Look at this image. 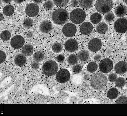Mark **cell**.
<instances>
[{
  "label": "cell",
  "mask_w": 127,
  "mask_h": 116,
  "mask_svg": "<svg viewBox=\"0 0 127 116\" xmlns=\"http://www.w3.org/2000/svg\"><path fill=\"white\" fill-rule=\"evenodd\" d=\"M125 83H126V81H125V79L123 78V77H117V79H116V81H115V85H116V87H119V88H121V87H123L124 85H125Z\"/></svg>",
  "instance_id": "cell-31"
},
{
  "label": "cell",
  "mask_w": 127,
  "mask_h": 116,
  "mask_svg": "<svg viewBox=\"0 0 127 116\" xmlns=\"http://www.w3.org/2000/svg\"><path fill=\"white\" fill-rule=\"evenodd\" d=\"M101 47H102V42H101V40L100 39H98V38H93V39H91L90 41H89V43H88V49L90 50V51H92V52H97V51H99L100 49H101Z\"/></svg>",
  "instance_id": "cell-12"
},
{
  "label": "cell",
  "mask_w": 127,
  "mask_h": 116,
  "mask_svg": "<svg viewBox=\"0 0 127 116\" xmlns=\"http://www.w3.org/2000/svg\"><path fill=\"white\" fill-rule=\"evenodd\" d=\"M53 6H54V2L50 1V0H47V1L44 3V8L46 10H51L53 8Z\"/></svg>",
  "instance_id": "cell-35"
},
{
  "label": "cell",
  "mask_w": 127,
  "mask_h": 116,
  "mask_svg": "<svg viewBox=\"0 0 127 116\" xmlns=\"http://www.w3.org/2000/svg\"><path fill=\"white\" fill-rule=\"evenodd\" d=\"M101 19H102V16L100 13H93L90 16V20L92 24H98L99 22H101Z\"/></svg>",
  "instance_id": "cell-21"
},
{
  "label": "cell",
  "mask_w": 127,
  "mask_h": 116,
  "mask_svg": "<svg viewBox=\"0 0 127 116\" xmlns=\"http://www.w3.org/2000/svg\"><path fill=\"white\" fill-rule=\"evenodd\" d=\"M14 7L10 4H7L4 8H3V14L6 15V16H11L13 13H14Z\"/></svg>",
  "instance_id": "cell-26"
},
{
  "label": "cell",
  "mask_w": 127,
  "mask_h": 116,
  "mask_svg": "<svg viewBox=\"0 0 127 116\" xmlns=\"http://www.w3.org/2000/svg\"><path fill=\"white\" fill-rule=\"evenodd\" d=\"M56 61L57 62H63V61H64V55H63V54H59L56 57Z\"/></svg>",
  "instance_id": "cell-40"
},
{
  "label": "cell",
  "mask_w": 127,
  "mask_h": 116,
  "mask_svg": "<svg viewBox=\"0 0 127 116\" xmlns=\"http://www.w3.org/2000/svg\"><path fill=\"white\" fill-rule=\"evenodd\" d=\"M53 1H54V4L56 6L61 8V7L66 6L68 4V2H69V0H53Z\"/></svg>",
  "instance_id": "cell-30"
},
{
  "label": "cell",
  "mask_w": 127,
  "mask_h": 116,
  "mask_svg": "<svg viewBox=\"0 0 127 116\" xmlns=\"http://www.w3.org/2000/svg\"><path fill=\"white\" fill-rule=\"evenodd\" d=\"M96 30L100 34H105L107 32V30H108V26L104 22H99L98 25H97V27H96Z\"/></svg>",
  "instance_id": "cell-20"
},
{
  "label": "cell",
  "mask_w": 127,
  "mask_h": 116,
  "mask_svg": "<svg viewBox=\"0 0 127 116\" xmlns=\"http://www.w3.org/2000/svg\"><path fill=\"white\" fill-rule=\"evenodd\" d=\"M26 36H27L28 38H31V37H32V36H33V33H32V32H27Z\"/></svg>",
  "instance_id": "cell-44"
},
{
  "label": "cell",
  "mask_w": 127,
  "mask_h": 116,
  "mask_svg": "<svg viewBox=\"0 0 127 116\" xmlns=\"http://www.w3.org/2000/svg\"><path fill=\"white\" fill-rule=\"evenodd\" d=\"M93 30V25L90 22H82L80 26V32L84 35H88L92 32Z\"/></svg>",
  "instance_id": "cell-14"
},
{
  "label": "cell",
  "mask_w": 127,
  "mask_h": 116,
  "mask_svg": "<svg viewBox=\"0 0 127 116\" xmlns=\"http://www.w3.org/2000/svg\"><path fill=\"white\" fill-rule=\"evenodd\" d=\"M64 47H65L66 51H68V52H74V51H76L78 49V43H77V41L75 39L70 38V39H68L65 42Z\"/></svg>",
  "instance_id": "cell-13"
},
{
  "label": "cell",
  "mask_w": 127,
  "mask_h": 116,
  "mask_svg": "<svg viewBox=\"0 0 127 116\" xmlns=\"http://www.w3.org/2000/svg\"><path fill=\"white\" fill-rule=\"evenodd\" d=\"M87 71L90 72V73H94V72H96V70L98 69V65L96 63V61H92V62H89L87 64Z\"/></svg>",
  "instance_id": "cell-24"
},
{
  "label": "cell",
  "mask_w": 127,
  "mask_h": 116,
  "mask_svg": "<svg viewBox=\"0 0 127 116\" xmlns=\"http://www.w3.org/2000/svg\"><path fill=\"white\" fill-rule=\"evenodd\" d=\"M114 70L117 74H124L127 71V63L125 61H119L114 66Z\"/></svg>",
  "instance_id": "cell-16"
},
{
  "label": "cell",
  "mask_w": 127,
  "mask_h": 116,
  "mask_svg": "<svg viewBox=\"0 0 127 116\" xmlns=\"http://www.w3.org/2000/svg\"><path fill=\"white\" fill-rule=\"evenodd\" d=\"M33 1H34L35 3H41V2H42V0H33Z\"/></svg>",
  "instance_id": "cell-48"
},
{
  "label": "cell",
  "mask_w": 127,
  "mask_h": 116,
  "mask_svg": "<svg viewBox=\"0 0 127 116\" xmlns=\"http://www.w3.org/2000/svg\"><path fill=\"white\" fill-rule=\"evenodd\" d=\"M77 31V28L74 23H66L62 28V32L67 37H73Z\"/></svg>",
  "instance_id": "cell-8"
},
{
  "label": "cell",
  "mask_w": 127,
  "mask_h": 116,
  "mask_svg": "<svg viewBox=\"0 0 127 116\" xmlns=\"http://www.w3.org/2000/svg\"><path fill=\"white\" fill-rule=\"evenodd\" d=\"M107 84V78L105 75H103V73H97L91 77L90 79V85L92 88L96 89V90H100L103 87Z\"/></svg>",
  "instance_id": "cell-1"
},
{
  "label": "cell",
  "mask_w": 127,
  "mask_h": 116,
  "mask_svg": "<svg viewBox=\"0 0 127 116\" xmlns=\"http://www.w3.org/2000/svg\"><path fill=\"white\" fill-rule=\"evenodd\" d=\"M25 56H31L33 54V46L31 44H24L21 51Z\"/></svg>",
  "instance_id": "cell-19"
},
{
  "label": "cell",
  "mask_w": 127,
  "mask_h": 116,
  "mask_svg": "<svg viewBox=\"0 0 127 116\" xmlns=\"http://www.w3.org/2000/svg\"><path fill=\"white\" fill-rule=\"evenodd\" d=\"M3 19H4V15L2 13H0V21H2Z\"/></svg>",
  "instance_id": "cell-46"
},
{
  "label": "cell",
  "mask_w": 127,
  "mask_h": 116,
  "mask_svg": "<svg viewBox=\"0 0 127 116\" xmlns=\"http://www.w3.org/2000/svg\"><path fill=\"white\" fill-rule=\"evenodd\" d=\"M5 59H6V54H5V52H3V51L0 50V64L3 63V62L5 61Z\"/></svg>",
  "instance_id": "cell-38"
},
{
  "label": "cell",
  "mask_w": 127,
  "mask_h": 116,
  "mask_svg": "<svg viewBox=\"0 0 127 116\" xmlns=\"http://www.w3.org/2000/svg\"><path fill=\"white\" fill-rule=\"evenodd\" d=\"M126 60H127V57H126Z\"/></svg>",
  "instance_id": "cell-51"
},
{
  "label": "cell",
  "mask_w": 127,
  "mask_h": 116,
  "mask_svg": "<svg viewBox=\"0 0 127 116\" xmlns=\"http://www.w3.org/2000/svg\"><path fill=\"white\" fill-rule=\"evenodd\" d=\"M72 70H73L74 73H79V72H81V70H82V66H81V65H78V64H75L74 67L72 68Z\"/></svg>",
  "instance_id": "cell-37"
},
{
  "label": "cell",
  "mask_w": 127,
  "mask_h": 116,
  "mask_svg": "<svg viewBox=\"0 0 127 116\" xmlns=\"http://www.w3.org/2000/svg\"><path fill=\"white\" fill-rule=\"evenodd\" d=\"M78 4H79V0H71V5L72 6L76 7Z\"/></svg>",
  "instance_id": "cell-42"
},
{
  "label": "cell",
  "mask_w": 127,
  "mask_h": 116,
  "mask_svg": "<svg viewBox=\"0 0 127 116\" xmlns=\"http://www.w3.org/2000/svg\"><path fill=\"white\" fill-rule=\"evenodd\" d=\"M85 18H86V13L83 9L75 8L70 13V19L74 24H81L82 22H84Z\"/></svg>",
  "instance_id": "cell-5"
},
{
  "label": "cell",
  "mask_w": 127,
  "mask_h": 116,
  "mask_svg": "<svg viewBox=\"0 0 127 116\" xmlns=\"http://www.w3.org/2000/svg\"><path fill=\"white\" fill-rule=\"evenodd\" d=\"M124 2H125V3L127 4V0H124Z\"/></svg>",
  "instance_id": "cell-49"
},
{
  "label": "cell",
  "mask_w": 127,
  "mask_h": 116,
  "mask_svg": "<svg viewBox=\"0 0 127 116\" xmlns=\"http://www.w3.org/2000/svg\"><path fill=\"white\" fill-rule=\"evenodd\" d=\"M1 2H2V0H0V5H1Z\"/></svg>",
  "instance_id": "cell-50"
},
{
  "label": "cell",
  "mask_w": 127,
  "mask_h": 116,
  "mask_svg": "<svg viewBox=\"0 0 127 116\" xmlns=\"http://www.w3.org/2000/svg\"><path fill=\"white\" fill-rule=\"evenodd\" d=\"M117 79V73H111L108 77V80L111 81V82H115Z\"/></svg>",
  "instance_id": "cell-39"
},
{
  "label": "cell",
  "mask_w": 127,
  "mask_h": 116,
  "mask_svg": "<svg viewBox=\"0 0 127 116\" xmlns=\"http://www.w3.org/2000/svg\"><path fill=\"white\" fill-rule=\"evenodd\" d=\"M52 20L55 24H58V25H62L66 23V21L68 20V12L63 9V8H59V9H55L53 12H52Z\"/></svg>",
  "instance_id": "cell-2"
},
{
  "label": "cell",
  "mask_w": 127,
  "mask_h": 116,
  "mask_svg": "<svg viewBox=\"0 0 127 116\" xmlns=\"http://www.w3.org/2000/svg\"><path fill=\"white\" fill-rule=\"evenodd\" d=\"M14 63H15V65H17V66H19V67L24 66L25 63H26V56H25L23 53L17 54V55L15 56V58H14Z\"/></svg>",
  "instance_id": "cell-17"
},
{
  "label": "cell",
  "mask_w": 127,
  "mask_h": 116,
  "mask_svg": "<svg viewBox=\"0 0 127 116\" xmlns=\"http://www.w3.org/2000/svg\"><path fill=\"white\" fill-rule=\"evenodd\" d=\"M52 50L55 52V53H59L61 50H62V45L58 42H55L53 45H52Z\"/></svg>",
  "instance_id": "cell-34"
},
{
  "label": "cell",
  "mask_w": 127,
  "mask_h": 116,
  "mask_svg": "<svg viewBox=\"0 0 127 116\" xmlns=\"http://www.w3.org/2000/svg\"><path fill=\"white\" fill-rule=\"evenodd\" d=\"M113 68H114L113 62L111 61V59H109V58H105V59H103V60H100V63H99V66H98V69L100 70V72L109 73Z\"/></svg>",
  "instance_id": "cell-6"
},
{
  "label": "cell",
  "mask_w": 127,
  "mask_h": 116,
  "mask_svg": "<svg viewBox=\"0 0 127 116\" xmlns=\"http://www.w3.org/2000/svg\"><path fill=\"white\" fill-rule=\"evenodd\" d=\"M70 79V72L66 69H60L56 73V80L59 83H65Z\"/></svg>",
  "instance_id": "cell-9"
},
{
  "label": "cell",
  "mask_w": 127,
  "mask_h": 116,
  "mask_svg": "<svg viewBox=\"0 0 127 116\" xmlns=\"http://www.w3.org/2000/svg\"><path fill=\"white\" fill-rule=\"evenodd\" d=\"M58 71V65L55 61L53 60H48L46 62H44L43 66H42V72L47 75V76H53L56 75Z\"/></svg>",
  "instance_id": "cell-4"
},
{
  "label": "cell",
  "mask_w": 127,
  "mask_h": 116,
  "mask_svg": "<svg viewBox=\"0 0 127 116\" xmlns=\"http://www.w3.org/2000/svg\"><path fill=\"white\" fill-rule=\"evenodd\" d=\"M24 43H25V40L23 38V36L21 35H15L13 38H11L10 40V45L12 48L14 49H19V48H22L24 46Z\"/></svg>",
  "instance_id": "cell-10"
},
{
  "label": "cell",
  "mask_w": 127,
  "mask_h": 116,
  "mask_svg": "<svg viewBox=\"0 0 127 116\" xmlns=\"http://www.w3.org/2000/svg\"><path fill=\"white\" fill-rule=\"evenodd\" d=\"M44 57L45 56H44V53L42 51H37V52H35L33 54V59L35 61H37V62H41L44 59Z\"/></svg>",
  "instance_id": "cell-27"
},
{
  "label": "cell",
  "mask_w": 127,
  "mask_h": 116,
  "mask_svg": "<svg viewBox=\"0 0 127 116\" xmlns=\"http://www.w3.org/2000/svg\"><path fill=\"white\" fill-rule=\"evenodd\" d=\"M52 23L50 22V21H48V20H44V21H42L41 23H40V25H39V29H40V31L41 32H43V33H48V32H50L51 30H52Z\"/></svg>",
  "instance_id": "cell-15"
},
{
  "label": "cell",
  "mask_w": 127,
  "mask_h": 116,
  "mask_svg": "<svg viewBox=\"0 0 127 116\" xmlns=\"http://www.w3.org/2000/svg\"><path fill=\"white\" fill-rule=\"evenodd\" d=\"M113 7V1L112 0H97L95 3V8L99 13L106 14L111 11Z\"/></svg>",
  "instance_id": "cell-3"
},
{
  "label": "cell",
  "mask_w": 127,
  "mask_h": 116,
  "mask_svg": "<svg viewBox=\"0 0 127 116\" xmlns=\"http://www.w3.org/2000/svg\"><path fill=\"white\" fill-rule=\"evenodd\" d=\"M77 56H78V59L81 60L82 62H85V61H87V60L89 59V53H88V51H86V50L80 51Z\"/></svg>",
  "instance_id": "cell-23"
},
{
  "label": "cell",
  "mask_w": 127,
  "mask_h": 116,
  "mask_svg": "<svg viewBox=\"0 0 127 116\" xmlns=\"http://www.w3.org/2000/svg\"><path fill=\"white\" fill-rule=\"evenodd\" d=\"M25 1V0H14V2L15 3H18V4H20V3H23Z\"/></svg>",
  "instance_id": "cell-45"
},
{
  "label": "cell",
  "mask_w": 127,
  "mask_h": 116,
  "mask_svg": "<svg viewBox=\"0 0 127 116\" xmlns=\"http://www.w3.org/2000/svg\"><path fill=\"white\" fill-rule=\"evenodd\" d=\"M118 90L116 88H110L108 91H107V97L109 99H116L118 97Z\"/></svg>",
  "instance_id": "cell-25"
},
{
  "label": "cell",
  "mask_w": 127,
  "mask_h": 116,
  "mask_svg": "<svg viewBox=\"0 0 127 116\" xmlns=\"http://www.w3.org/2000/svg\"><path fill=\"white\" fill-rule=\"evenodd\" d=\"M23 26H24L25 28H27V29L31 28V27L33 26V20L31 19V18H26V19L23 21Z\"/></svg>",
  "instance_id": "cell-32"
},
{
  "label": "cell",
  "mask_w": 127,
  "mask_h": 116,
  "mask_svg": "<svg viewBox=\"0 0 127 116\" xmlns=\"http://www.w3.org/2000/svg\"><path fill=\"white\" fill-rule=\"evenodd\" d=\"M115 102H116L117 104H127V97L121 96V97H119L118 99H116Z\"/></svg>",
  "instance_id": "cell-36"
},
{
  "label": "cell",
  "mask_w": 127,
  "mask_h": 116,
  "mask_svg": "<svg viewBox=\"0 0 127 116\" xmlns=\"http://www.w3.org/2000/svg\"><path fill=\"white\" fill-rule=\"evenodd\" d=\"M114 17H115V14H113V13L110 11V12H108V13L105 14L104 19H105L106 22H112V21L114 20Z\"/></svg>",
  "instance_id": "cell-33"
},
{
  "label": "cell",
  "mask_w": 127,
  "mask_h": 116,
  "mask_svg": "<svg viewBox=\"0 0 127 116\" xmlns=\"http://www.w3.org/2000/svg\"><path fill=\"white\" fill-rule=\"evenodd\" d=\"M78 62V56L75 55V54H71L69 57H68V63L70 65H75L77 64Z\"/></svg>",
  "instance_id": "cell-29"
},
{
  "label": "cell",
  "mask_w": 127,
  "mask_h": 116,
  "mask_svg": "<svg viewBox=\"0 0 127 116\" xmlns=\"http://www.w3.org/2000/svg\"><path fill=\"white\" fill-rule=\"evenodd\" d=\"M25 13L29 17H35L39 13V6L37 3H30L25 8Z\"/></svg>",
  "instance_id": "cell-11"
},
{
  "label": "cell",
  "mask_w": 127,
  "mask_h": 116,
  "mask_svg": "<svg viewBox=\"0 0 127 116\" xmlns=\"http://www.w3.org/2000/svg\"><path fill=\"white\" fill-rule=\"evenodd\" d=\"M127 13V8L125 5H118L115 9V15L118 17H123Z\"/></svg>",
  "instance_id": "cell-18"
},
{
  "label": "cell",
  "mask_w": 127,
  "mask_h": 116,
  "mask_svg": "<svg viewBox=\"0 0 127 116\" xmlns=\"http://www.w3.org/2000/svg\"><path fill=\"white\" fill-rule=\"evenodd\" d=\"M0 38H1L3 41H8L11 38V33L7 30H4L1 32V34H0Z\"/></svg>",
  "instance_id": "cell-28"
},
{
  "label": "cell",
  "mask_w": 127,
  "mask_h": 116,
  "mask_svg": "<svg viewBox=\"0 0 127 116\" xmlns=\"http://www.w3.org/2000/svg\"><path fill=\"white\" fill-rule=\"evenodd\" d=\"M79 5L84 9H89L93 5V0H79Z\"/></svg>",
  "instance_id": "cell-22"
},
{
  "label": "cell",
  "mask_w": 127,
  "mask_h": 116,
  "mask_svg": "<svg viewBox=\"0 0 127 116\" xmlns=\"http://www.w3.org/2000/svg\"><path fill=\"white\" fill-rule=\"evenodd\" d=\"M2 1H3L4 3H10V2L12 1V0H2Z\"/></svg>",
  "instance_id": "cell-47"
},
{
  "label": "cell",
  "mask_w": 127,
  "mask_h": 116,
  "mask_svg": "<svg viewBox=\"0 0 127 116\" xmlns=\"http://www.w3.org/2000/svg\"><path fill=\"white\" fill-rule=\"evenodd\" d=\"M94 59H95V61H100L101 60V55L100 54H96L94 56Z\"/></svg>",
  "instance_id": "cell-43"
},
{
  "label": "cell",
  "mask_w": 127,
  "mask_h": 116,
  "mask_svg": "<svg viewBox=\"0 0 127 116\" xmlns=\"http://www.w3.org/2000/svg\"><path fill=\"white\" fill-rule=\"evenodd\" d=\"M38 63H39V62H37V61L34 60L32 63H31V67H32L33 69H37V68L39 67V64H38Z\"/></svg>",
  "instance_id": "cell-41"
},
{
  "label": "cell",
  "mask_w": 127,
  "mask_h": 116,
  "mask_svg": "<svg viewBox=\"0 0 127 116\" xmlns=\"http://www.w3.org/2000/svg\"><path fill=\"white\" fill-rule=\"evenodd\" d=\"M114 29L118 33H125L127 31V19L120 17L114 23Z\"/></svg>",
  "instance_id": "cell-7"
}]
</instances>
